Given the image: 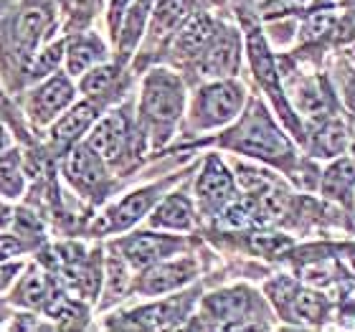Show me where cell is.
Listing matches in <instances>:
<instances>
[{
    "label": "cell",
    "mask_w": 355,
    "mask_h": 332,
    "mask_svg": "<svg viewBox=\"0 0 355 332\" xmlns=\"http://www.w3.org/2000/svg\"><path fill=\"white\" fill-rule=\"evenodd\" d=\"M185 107V89L175 74L157 69L145 79L140 99V117L155 145H163L175 130Z\"/></svg>",
    "instance_id": "1"
},
{
    "label": "cell",
    "mask_w": 355,
    "mask_h": 332,
    "mask_svg": "<svg viewBox=\"0 0 355 332\" xmlns=\"http://www.w3.org/2000/svg\"><path fill=\"white\" fill-rule=\"evenodd\" d=\"M221 145L234 150V152H241V155L259 157V160L277 165L287 163L292 157V145L274 127V122L269 119V114H266L261 104H254L249 114L229 134H223Z\"/></svg>",
    "instance_id": "2"
},
{
    "label": "cell",
    "mask_w": 355,
    "mask_h": 332,
    "mask_svg": "<svg viewBox=\"0 0 355 332\" xmlns=\"http://www.w3.org/2000/svg\"><path fill=\"white\" fill-rule=\"evenodd\" d=\"M244 87L239 82H214L203 87L193 104V127L211 130L236 117L244 107Z\"/></svg>",
    "instance_id": "3"
},
{
    "label": "cell",
    "mask_w": 355,
    "mask_h": 332,
    "mask_svg": "<svg viewBox=\"0 0 355 332\" xmlns=\"http://www.w3.org/2000/svg\"><path fill=\"white\" fill-rule=\"evenodd\" d=\"M71 102H74V87L69 82V74H53L31 91L28 112L38 125H49Z\"/></svg>",
    "instance_id": "4"
},
{
    "label": "cell",
    "mask_w": 355,
    "mask_h": 332,
    "mask_svg": "<svg viewBox=\"0 0 355 332\" xmlns=\"http://www.w3.org/2000/svg\"><path fill=\"white\" fill-rule=\"evenodd\" d=\"M127 142H130V122H127L125 112H110L102 122L89 134L87 145L102 157L104 163H117L122 152H125Z\"/></svg>",
    "instance_id": "5"
},
{
    "label": "cell",
    "mask_w": 355,
    "mask_h": 332,
    "mask_svg": "<svg viewBox=\"0 0 355 332\" xmlns=\"http://www.w3.org/2000/svg\"><path fill=\"white\" fill-rule=\"evenodd\" d=\"M51 23V13L46 8H28L15 18L10 28V53L18 61H31L36 53L46 28Z\"/></svg>",
    "instance_id": "6"
},
{
    "label": "cell",
    "mask_w": 355,
    "mask_h": 332,
    "mask_svg": "<svg viewBox=\"0 0 355 332\" xmlns=\"http://www.w3.org/2000/svg\"><path fill=\"white\" fill-rule=\"evenodd\" d=\"M239 69V36L236 30H221L211 38V44L200 51L198 71L203 76H234Z\"/></svg>",
    "instance_id": "7"
},
{
    "label": "cell",
    "mask_w": 355,
    "mask_h": 332,
    "mask_svg": "<svg viewBox=\"0 0 355 332\" xmlns=\"http://www.w3.org/2000/svg\"><path fill=\"white\" fill-rule=\"evenodd\" d=\"M252 292L249 289H226L218 295H211L203 302V310L211 315L218 327H249V312H252Z\"/></svg>",
    "instance_id": "8"
},
{
    "label": "cell",
    "mask_w": 355,
    "mask_h": 332,
    "mask_svg": "<svg viewBox=\"0 0 355 332\" xmlns=\"http://www.w3.org/2000/svg\"><path fill=\"white\" fill-rule=\"evenodd\" d=\"M198 274V264L193 259H178L168 264H150V269L137 281V292L142 295H163L183 287Z\"/></svg>",
    "instance_id": "9"
},
{
    "label": "cell",
    "mask_w": 355,
    "mask_h": 332,
    "mask_svg": "<svg viewBox=\"0 0 355 332\" xmlns=\"http://www.w3.org/2000/svg\"><path fill=\"white\" fill-rule=\"evenodd\" d=\"M196 193H198V200L203 203L206 211L223 208L234 198V177H231L229 168L216 155L206 160V168H203L198 183H196Z\"/></svg>",
    "instance_id": "10"
},
{
    "label": "cell",
    "mask_w": 355,
    "mask_h": 332,
    "mask_svg": "<svg viewBox=\"0 0 355 332\" xmlns=\"http://www.w3.org/2000/svg\"><path fill=\"white\" fill-rule=\"evenodd\" d=\"M67 177L71 180V185H74L76 191L94 193L107 180L104 160L89 148L87 142L84 145H74L67 157Z\"/></svg>",
    "instance_id": "11"
},
{
    "label": "cell",
    "mask_w": 355,
    "mask_h": 332,
    "mask_svg": "<svg viewBox=\"0 0 355 332\" xmlns=\"http://www.w3.org/2000/svg\"><path fill=\"white\" fill-rule=\"evenodd\" d=\"M183 249V241L171 236H155V234H140V236H132L122 241V251H125V259L137 269H145L150 264H157L168 259L171 254Z\"/></svg>",
    "instance_id": "12"
},
{
    "label": "cell",
    "mask_w": 355,
    "mask_h": 332,
    "mask_svg": "<svg viewBox=\"0 0 355 332\" xmlns=\"http://www.w3.org/2000/svg\"><path fill=\"white\" fill-rule=\"evenodd\" d=\"M246 46H249V61H252V69L257 79L261 82V87L269 91V96H277V107H279L284 114L282 117L287 119L289 127L295 125L297 127V119L295 114H289L284 102H282V89H279V79H277V71H274V64H272V56H269V49H266L264 38L259 36V30L254 28L249 30V36H246Z\"/></svg>",
    "instance_id": "13"
},
{
    "label": "cell",
    "mask_w": 355,
    "mask_h": 332,
    "mask_svg": "<svg viewBox=\"0 0 355 332\" xmlns=\"http://www.w3.org/2000/svg\"><path fill=\"white\" fill-rule=\"evenodd\" d=\"M191 297H173V299H165V302L150 304V307H142V310H135L132 315H127L130 322L127 325L132 327H145V330H165V327H175L180 320H185V312L191 307Z\"/></svg>",
    "instance_id": "14"
},
{
    "label": "cell",
    "mask_w": 355,
    "mask_h": 332,
    "mask_svg": "<svg viewBox=\"0 0 355 332\" xmlns=\"http://www.w3.org/2000/svg\"><path fill=\"white\" fill-rule=\"evenodd\" d=\"M163 193V185H150L142 191H135L132 195H127L125 200H119L117 206L107 213V229L110 231H122L130 229L132 223H137L142 216L148 213L153 203L157 200V195Z\"/></svg>",
    "instance_id": "15"
},
{
    "label": "cell",
    "mask_w": 355,
    "mask_h": 332,
    "mask_svg": "<svg viewBox=\"0 0 355 332\" xmlns=\"http://www.w3.org/2000/svg\"><path fill=\"white\" fill-rule=\"evenodd\" d=\"M94 117H96V107L92 102L76 104V107H71L67 114H61V119L53 125V130H51L53 148L67 150V148H71V145H76L79 137H82L89 127H92Z\"/></svg>",
    "instance_id": "16"
},
{
    "label": "cell",
    "mask_w": 355,
    "mask_h": 332,
    "mask_svg": "<svg viewBox=\"0 0 355 332\" xmlns=\"http://www.w3.org/2000/svg\"><path fill=\"white\" fill-rule=\"evenodd\" d=\"M104 44L94 33H82V36L69 38L67 44V71L69 76H84L92 67L104 61Z\"/></svg>",
    "instance_id": "17"
},
{
    "label": "cell",
    "mask_w": 355,
    "mask_h": 332,
    "mask_svg": "<svg viewBox=\"0 0 355 332\" xmlns=\"http://www.w3.org/2000/svg\"><path fill=\"white\" fill-rule=\"evenodd\" d=\"M193 203L185 198L183 193H173L155 208L150 223L155 229H173V231H191L193 229Z\"/></svg>",
    "instance_id": "18"
},
{
    "label": "cell",
    "mask_w": 355,
    "mask_h": 332,
    "mask_svg": "<svg viewBox=\"0 0 355 332\" xmlns=\"http://www.w3.org/2000/svg\"><path fill=\"white\" fill-rule=\"evenodd\" d=\"M216 36V26L208 15L198 13L193 15L191 21L185 23L180 33L175 38V51L183 53V56H196L211 44V38Z\"/></svg>",
    "instance_id": "19"
},
{
    "label": "cell",
    "mask_w": 355,
    "mask_h": 332,
    "mask_svg": "<svg viewBox=\"0 0 355 332\" xmlns=\"http://www.w3.org/2000/svg\"><path fill=\"white\" fill-rule=\"evenodd\" d=\"M150 6H153V0H135L132 6L127 8L122 23H119V51L125 53V56L140 41L145 21H148L150 15Z\"/></svg>",
    "instance_id": "20"
},
{
    "label": "cell",
    "mask_w": 355,
    "mask_h": 332,
    "mask_svg": "<svg viewBox=\"0 0 355 332\" xmlns=\"http://www.w3.org/2000/svg\"><path fill=\"white\" fill-rule=\"evenodd\" d=\"M51 295H53L51 279H49L46 274L36 272V269L26 274L23 281L18 284V289H15V299H18L23 307H33V310H38V307H49Z\"/></svg>",
    "instance_id": "21"
},
{
    "label": "cell",
    "mask_w": 355,
    "mask_h": 332,
    "mask_svg": "<svg viewBox=\"0 0 355 332\" xmlns=\"http://www.w3.org/2000/svg\"><path fill=\"white\" fill-rule=\"evenodd\" d=\"M289 312H292V317L304 322V325H318L325 317L327 302L318 292L300 289V292H295V297H289Z\"/></svg>",
    "instance_id": "22"
},
{
    "label": "cell",
    "mask_w": 355,
    "mask_h": 332,
    "mask_svg": "<svg viewBox=\"0 0 355 332\" xmlns=\"http://www.w3.org/2000/svg\"><path fill=\"white\" fill-rule=\"evenodd\" d=\"M348 130L340 119H327L315 132V152H318V157H335L348 148Z\"/></svg>",
    "instance_id": "23"
},
{
    "label": "cell",
    "mask_w": 355,
    "mask_h": 332,
    "mask_svg": "<svg viewBox=\"0 0 355 332\" xmlns=\"http://www.w3.org/2000/svg\"><path fill=\"white\" fill-rule=\"evenodd\" d=\"M117 79L119 67H114V64H96L84 74L82 91L89 99H102V96H110V91H114Z\"/></svg>",
    "instance_id": "24"
},
{
    "label": "cell",
    "mask_w": 355,
    "mask_h": 332,
    "mask_svg": "<svg viewBox=\"0 0 355 332\" xmlns=\"http://www.w3.org/2000/svg\"><path fill=\"white\" fill-rule=\"evenodd\" d=\"M325 195L335 200H345L355 188V160H338L325 173Z\"/></svg>",
    "instance_id": "25"
},
{
    "label": "cell",
    "mask_w": 355,
    "mask_h": 332,
    "mask_svg": "<svg viewBox=\"0 0 355 332\" xmlns=\"http://www.w3.org/2000/svg\"><path fill=\"white\" fill-rule=\"evenodd\" d=\"M64 53H67V44H64V41H56V44H51L41 53H33L31 69H28L31 82H41L46 76H51L53 71H56V67L61 64V59H64Z\"/></svg>",
    "instance_id": "26"
},
{
    "label": "cell",
    "mask_w": 355,
    "mask_h": 332,
    "mask_svg": "<svg viewBox=\"0 0 355 332\" xmlns=\"http://www.w3.org/2000/svg\"><path fill=\"white\" fill-rule=\"evenodd\" d=\"M23 191V173L18 165L15 152H8L6 157H0V195L6 198H18Z\"/></svg>",
    "instance_id": "27"
},
{
    "label": "cell",
    "mask_w": 355,
    "mask_h": 332,
    "mask_svg": "<svg viewBox=\"0 0 355 332\" xmlns=\"http://www.w3.org/2000/svg\"><path fill=\"white\" fill-rule=\"evenodd\" d=\"M127 289V269L119 259H110V279H107V302H117Z\"/></svg>",
    "instance_id": "28"
},
{
    "label": "cell",
    "mask_w": 355,
    "mask_h": 332,
    "mask_svg": "<svg viewBox=\"0 0 355 332\" xmlns=\"http://www.w3.org/2000/svg\"><path fill=\"white\" fill-rule=\"evenodd\" d=\"M335 26V18H333V13H312V18L307 23H304V28H302V33H304V41H310V38H320V36H325V33H330V28Z\"/></svg>",
    "instance_id": "29"
},
{
    "label": "cell",
    "mask_w": 355,
    "mask_h": 332,
    "mask_svg": "<svg viewBox=\"0 0 355 332\" xmlns=\"http://www.w3.org/2000/svg\"><path fill=\"white\" fill-rule=\"evenodd\" d=\"M61 3L67 8L69 18L76 23H87L94 10V0H61Z\"/></svg>",
    "instance_id": "30"
},
{
    "label": "cell",
    "mask_w": 355,
    "mask_h": 332,
    "mask_svg": "<svg viewBox=\"0 0 355 332\" xmlns=\"http://www.w3.org/2000/svg\"><path fill=\"white\" fill-rule=\"evenodd\" d=\"M21 251H26V244H23L21 238L0 236V261H6V259L15 256V254H21Z\"/></svg>",
    "instance_id": "31"
},
{
    "label": "cell",
    "mask_w": 355,
    "mask_h": 332,
    "mask_svg": "<svg viewBox=\"0 0 355 332\" xmlns=\"http://www.w3.org/2000/svg\"><path fill=\"white\" fill-rule=\"evenodd\" d=\"M127 8H130V0H112L110 3V28L117 33L119 30V23H122V18H125L127 13Z\"/></svg>",
    "instance_id": "32"
},
{
    "label": "cell",
    "mask_w": 355,
    "mask_h": 332,
    "mask_svg": "<svg viewBox=\"0 0 355 332\" xmlns=\"http://www.w3.org/2000/svg\"><path fill=\"white\" fill-rule=\"evenodd\" d=\"M18 272H21V264L3 266V269H0V289H3V287H8V281L13 279V274H18Z\"/></svg>",
    "instance_id": "33"
},
{
    "label": "cell",
    "mask_w": 355,
    "mask_h": 332,
    "mask_svg": "<svg viewBox=\"0 0 355 332\" xmlns=\"http://www.w3.org/2000/svg\"><path fill=\"white\" fill-rule=\"evenodd\" d=\"M10 6H13V0H0V21L6 18V13L10 10Z\"/></svg>",
    "instance_id": "34"
},
{
    "label": "cell",
    "mask_w": 355,
    "mask_h": 332,
    "mask_svg": "<svg viewBox=\"0 0 355 332\" xmlns=\"http://www.w3.org/2000/svg\"><path fill=\"white\" fill-rule=\"evenodd\" d=\"M8 148V132H6V127L0 125V152Z\"/></svg>",
    "instance_id": "35"
},
{
    "label": "cell",
    "mask_w": 355,
    "mask_h": 332,
    "mask_svg": "<svg viewBox=\"0 0 355 332\" xmlns=\"http://www.w3.org/2000/svg\"><path fill=\"white\" fill-rule=\"evenodd\" d=\"M348 102H350V110L355 112V87L350 89V94H348Z\"/></svg>",
    "instance_id": "36"
},
{
    "label": "cell",
    "mask_w": 355,
    "mask_h": 332,
    "mask_svg": "<svg viewBox=\"0 0 355 332\" xmlns=\"http://www.w3.org/2000/svg\"><path fill=\"white\" fill-rule=\"evenodd\" d=\"M3 104H6V102H3V91H0V107H3Z\"/></svg>",
    "instance_id": "37"
}]
</instances>
